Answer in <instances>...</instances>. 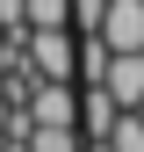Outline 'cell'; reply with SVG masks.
<instances>
[{"instance_id":"cell-1","label":"cell","mask_w":144,"mask_h":152,"mask_svg":"<svg viewBox=\"0 0 144 152\" xmlns=\"http://www.w3.org/2000/svg\"><path fill=\"white\" fill-rule=\"evenodd\" d=\"M29 72L36 80H79V36L72 22H50V29H29Z\"/></svg>"},{"instance_id":"cell-7","label":"cell","mask_w":144,"mask_h":152,"mask_svg":"<svg viewBox=\"0 0 144 152\" xmlns=\"http://www.w3.org/2000/svg\"><path fill=\"white\" fill-rule=\"evenodd\" d=\"M108 145H115V152H144V109H122L115 130H108Z\"/></svg>"},{"instance_id":"cell-8","label":"cell","mask_w":144,"mask_h":152,"mask_svg":"<svg viewBox=\"0 0 144 152\" xmlns=\"http://www.w3.org/2000/svg\"><path fill=\"white\" fill-rule=\"evenodd\" d=\"M50 22H72V0H29V29H50Z\"/></svg>"},{"instance_id":"cell-9","label":"cell","mask_w":144,"mask_h":152,"mask_svg":"<svg viewBox=\"0 0 144 152\" xmlns=\"http://www.w3.org/2000/svg\"><path fill=\"white\" fill-rule=\"evenodd\" d=\"M0 29L22 36V29H29V0H0Z\"/></svg>"},{"instance_id":"cell-5","label":"cell","mask_w":144,"mask_h":152,"mask_svg":"<svg viewBox=\"0 0 144 152\" xmlns=\"http://www.w3.org/2000/svg\"><path fill=\"white\" fill-rule=\"evenodd\" d=\"M115 116H122V102H115L101 80L79 87V138H108V130H115Z\"/></svg>"},{"instance_id":"cell-10","label":"cell","mask_w":144,"mask_h":152,"mask_svg":"<svg viewBox=\"0 0 144 152\" xmlns=\"http://www.w3.org/2000/svg\"><path fill=\"white\" fill-rule=\"evenodd\" d=\"M101 15H108V0H72V29H101Z\"/></svg>"},{"instance_id":"cell-11","label":"cell","mask_w":144,"mask_h":152,"mask_svg":"<svg viewBox=\"0 0 144 152\" xmlns=\"http://www.w3.org/2000/svg\"><path fill=\"white\" fill-rule=\"evenodd\" d=\"M79 152H115V145H108V138H86V145H79Z\"/></svg>"},{"instance_id":"cell-3","label":"cell","mask_w":144,"mask_h":152,"mask_svg":"<svg viewBox=\"0 0 144 152\" xmlns=\"http://www.w3.org/2000/svg\"><path fill=\"white\" fill-rule=\"evenodd\" d=\"M101 36H108V51H144V0H108Z\"/></svg>"},{"instance_id":"cell-6","label":"cell","mask_w":144,"mask_h":152,"mask_svg":"<svg viewBox=\"0 0 144 152\" xmlns=\"http://www.w3.org/2000/svg\"><path fill=\"white\" fill-rule=\"evenodd\" d=\"M79 123H29V145L22 152H79Z\"/></svg>"},{"instance_id":"cell-4","label":"cell","mask_w":144,"mask_h":152,"mask_svg":"<svg viewBox=\"0 0 144 152\" xmlns=\"http://www.w3.org/2000/svg\"><path fill=\"white\" fill-rule=\"evenodd\" d=\"M108 94H115L122 109H144V51H108Z\"/></svg>"},{"instance_id":"cell-12","label":"cell","mask_w":144,"mask_h":152,"mask_svg":"<svg viewBox=\"0 0 144 152\" xmlns=\"http://www.w3.org/2000/svg\"><path fill=\"white\" fill-rule=\"evenodd\" d=\"M0 51H7V29H0Z\"/></svg>"},{"instance_id":"cell-2","label":"cell","mask_w":144,"mask_h":152,"mask_svg":"<svg viewBox=\"0 0 144 152\" xmlns=\"http://www.w3.org/2000/svg\"><path fill=\"white\" fill-rule=\"evenodd\" d=\"M22 109H29V123H79V87L72 80H29Z\"/></svg>"}]
</instances>
